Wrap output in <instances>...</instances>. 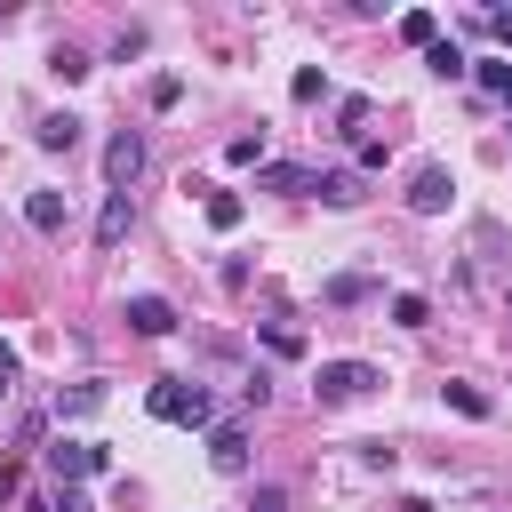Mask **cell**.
<instances>
[{"mask_svg":"<svg viewBox=\"0 0 512 512\" xmlns=\"http://www.w3.org/2000/svg\"><path fill=\"white\" fill-rule=\"evenodd\" d=\"M144 408H152L160 424H192V432H216V400H208L192 376H160V384L144 392Z\"/></svg>","mask_w":512,"mask_h":512,"instance_id":"cell-1","label":"cell"},{"mask_svg":"<svg viewBox=\"0 0 512 512\" xmlns=\"http://www.w3.org/2000/svg\"><path fill=\"white\" fill-rule=\"evenodd\" d=\"M376 384H384V368H368V360H320V368H312V400H320V408L368 400Z\"/></svg>","mask_w":512,"mask_h":512,"instance_id":"cell-2","label":"cell"},{"mask_svg":"<svg viewBox=\"0 0 512 512\" xmlns=\"http://www.w3.org/2000/svg\"><path fill=\"white\" fill-rule=\"evenodd\" d=\"M136 176H144V136H136V128H120V136L104 144V192H128Z\"/></svg>","mask_w":512,"mask_h":512,"instance_id":"cell-3","label":"cell"},{"mask_svg":"<svg viewBox=\"0 0 512 512\" xmlns=\"http://www.w3.org/2000/svg\"><path fill=\"white\" fill-rule=\"evenodd\" d=\"M448 200H456V176H448L440 160H424V168L408 176V208H416V216H440Z\"/></svg>","mask_w":512,"mask_h":512,"instance_id":"cell-4","label":"cell"},{"mask_svg":"<svg viewBox=\"0 0 512 512\" xmlns=\"http://www.w3.org/2000/svg\"><path fill=\"white\" fill-rule=\"evenodd\" d=\"M120 320H128L136 336H168V328H176V304H168V296H128Z\"/></svg>","mask_w":512,"mask_h":512,"instance_id":"cell-5","label":"cell"},{"mask_svg":"<svg viewBox=\"0 0 512 512\" xmlns=\"http://www.w3.org/2000/svg\"><path fill=\"white\" fill-rule=\"evenodd\" d=\"M48 472H56V480H88V472H104V448H88V440H56V448H48Z\"/></svg>","mask_w":512,"mask_h":512,"instance_id":"cell-6","label":"cell"},{"mask_svg":"<svg viewBox=\"0 0 512 512\" xmlns=\"http://www.w3.org/2000/svg\"><path fill=\"white\" fill-rule=\"evenodd\" d=\"M312 200H328V208H360V168H312Z\"/></svg>","mask_w":512,"mask_h":512,"instance_id":"cell-7","label":"cell"},{"mask_svg":"<svg viewBox=\"0 0 512 512\" xmlns=\"http://www.w3.org/2000/svg\"><path fill=\"white\" fill-rule=\"evenodd\" d=\"M128 224H136V208H128V192H104V208H96V248L112 256V248L128 240Z\"/></svg>","mask_w":512,"mask_h":512,"instance_id":"cell-8","label":"cell"},{"mask_svg":"<svg viewBox=\"0 0 512 512\" xmlns=\"http://www.w3.org/2000/svg\"><path fill=\"white\" fill-rule=\"evenodd\" d=\"M24 224H32V232H48V240H56V232H64V224H72V200H64V192H32V200H24Z\"/></svg>","mask_w":512,"mask_h":512,"instance_id":"cell-9","label":"cell"},{"mask_svg":"<svg viewBox=\"0 0 512 512\" xmlns=\"http://www.w3.org/2000/svg\"><path fill=\"white\" fill-rule=\"evenodd\" d=\"M208 464H216V472H248V432H240V424H216V432H208Z\"/></svg>","mask_w":512,"mask_h":512,"instance_id":"cell-10","label":"cell"},{"mask_svg":"<svg viewBox=\"0 0 512 512\" xmlns=\"http://www.w3.org/2000/svg\"><path fill=\"white\" fill-rule=\"evenodd\" d=\"M32 144H40V152H72V144H80V120H72V112H48V120L32 128Z\"/></svg>","mask_w":512,"mask_h":512,"instance_id":"cell-11","label":"cell"},{"mask_svg":"<svg viewBox=\"0 0 512 512\" xmlns=\"http://www.w3.org/2000/svg\"><path fill=\"white\" fill-rule=\"evenodd\" d=\"M256 184H264V192H312V168H296V160H272V168H256Z\"/></svg>","mask_w":512,"mask_h":512,"instance_id":"cell-12","label":"cell"},{"mask_svg":"<svg viewBox=\"0 0 512 512\" xmlns=\"http://www.w3.org/2000/svg\"><path fill=\"white\" fill-rule=\"evenodd\" d=\"M200 216H208L216 232H232V224H240L248 208H240V192H208V184H200Z\"/></svg>","mask_w":512,"mask_h":512,"instance_id":"cell-13","label":"cell"},{"mask_svg":"<svg viewBox=\"0 0 512 512\" xmlns=\"http://www.w3.org/2000/svg\"><path fill=\"white\" fill-rule=\"evenodd\" d=\"M400 40H408V48H432V40H440V16H432V8H408V16H400Z\"/></svg>","mask_w":512,"mask_h":512,"instance_id":"cell-14","label":"cell"},{"mask_svg":"<svg viewBox=\"0 0 512 512\" xmlns=\"http://www.w3.org/2000/svg\"><path fill=\"white\" fill-rule=\"evenodd\" d=\"M48 72H56V80H88L96 64H88V56L72 48V40H56V48H48Z\"/></svg>","mask_w":512,"mask_h":512,"instance_id":"cell-15","label":"cell"},{"mask_svg":"<svg viewBox=\"0 0 512 512\" xmlns=\"http://www.w3.org/2000/svg\"><path fill=\"white\" fill-rule=\"evenodd\" d=\"M336 136L368 144V96H344V104H336Z\"/></svg>","mask_w":512,"mask_h":512,"instance_id":"cell-16","label":"cell"},{"mask_svg":"<svg viewBox=\"0 0 512 512\" xmlns=\"http://www.w3.org/2000/svg\"><path fill=\"white\" fill-rule=\"evenodd\" d=\"M320 296H328V304H368V296H376V280H368V272H344V280H328Z\"/></svg>","mask_w":512,"mask_h":512,"instance_id":"cell-17","label":"cell"},{"mask_svg":"<svg viewBox=\"0 0 512 512\" xmlns=\"http://www.w3.org/2000/svg\"><path fill=\"white\" fill-rule=\"evenodd\" d=\"M104 408V384H72V392H56V416H96Z\"/></svg>","mask_w":512,"mask_h":512,"instance_id":"cell-18","label":"cell"},{"mask_svg":"<svg viewBox=\"0 0 512 512\" xmlns=\"http://www.w3.org/2000/svg\"><path fill=\"white\" fill-rule=\"evenodd\" d=\"M424 64H432L440 80H464V48H456V40H432V48H424Z\"/></svg>","mask_w":512,"mask_h":512,"instance_id":"cell-19","label":"cell"},{"mask_svg":"<svg viewBox=\"0 0 512 512\" xmlns=\"http://www.w3.org/2000/svg\"><path fill=\"white\" fill-rule=\"evenodd\" d=\"M440 400H448L456 416H488V392H480V384H440Z\"/></svg>","mask_w":512,"mask_h":512,"instance_id":"cell-20","label":"cell"},{"mask_svg":"<svg viewBox=\"0 0 512 512\" xmlns=\"http://www.w3.org/2000/svg\"><path fill=\"white\" fill-rule=\"evenodd\" d=\"M288 96H296V104H320V96H328V72H320V64H304V72L288 80Z\"/></svg>","mask_w":512,"mask_h":512,"instance_id":"cell-21","label":"cell"},{"mask_svg":"<svg viewBox=\"0 0 512 512\" xmlns=\"http://www.w3.org/2000/svg\"><path fill=\"white\" fill-rule=\"evenodd\" d=\"M224 160H232V168H256V160H264V128H256V136H232Z\"/></svg>","mask_w":512,"mask_h":512,"instance_id":"cell-22","label":"cell"},{"mask_svg":"<svg viewBox=\"0 0 512 512\" xmlns=\"http://www.w3.org/2000/svg\"><path fill=\"white\" fill-rule=\"evenodd\" d=\"M392 320H400V328H424V320H432V304L408 288V296H392Z\"/></svg>","mask_w":512,"mask_h":512,"instance_id":"cell-23","label":"cell"},{"mask_svg":"<svg viewBox=\"0 0 512 512\" xmlns=\"http://www.w3.org/2000/svg\"><path fill=\"white\" fill-rule=\"evenodd\" d=\"M480 88L504 96V88H512V64H504V56H480Z\"/></svg>","mask_w":512,"mask_h":512,"instance_id":"cell-24","label":"cell"},{"mask_svg":"<svg viewBox=\"0 0 512 512\" xmlns=\"http://www.w3.org/2000/svg\"><path fill=\"white\" fill-rule=\"evenodd\" d=\"M176 96H184V80H176V72H160V80H152V112H168Z\"/></svg>","mask_w":512,"mask_h":512,"instance_id":"cell-25","label":"cell"},{"mask_svg":"<svg viewBox=\"0 0 512 512\" xmlns=\"http://www.w3.org/2000/svg\"><path fill=\"white\" fill-rule=\"evenodd\" d=\"M248 512H288V488H272V480H264V488L248 496Z\"/></svg>","mask_w":512,"mask_h":512,"instance_id":"cell-26","label":"cell"},{"mask_svg":"<svg viewBox=\"0 0 512 512\" xmlns=\"http://www.w3.org/2000/svg\"><path fill=\"white\" fill-rule=\"evenodd\" d=\"M16 488H24V464H0V504H8Z\"/></svg>","mask_w":512,"mask_h":512,"instance_id":"cell-27","label":"cell"},{"mask_svg":"<svg viewBox=\"0 0 512 512\" xmlns=\"http://www.w3.org/2000/svg\"><path fill=\"white\" fill-rule=\"evenodd\" d=\"M488 32H496V40L512 48V8H488Z\"/></svg>","mask_w":512,"mask_h":512,"instance_id":"cell-28","label":"cell"},{"mask_svg":"<svg viewBox=\"0 0 512 512\" xmlns=\"http://www.w3.org/2000/svg\"><path fill=\"white\" fill-rule=\"evenodd\" d=\"M56 512H88V496H80V488H64V496H56Z\"/></svg>","mask_w":512,"mask_h":512,"instance_id":"cell-29","label":"cell"},{"mask_svg":"<svg viewBox=\"0 0 512 512\" xmlns=\"http://www.w3.org/2000/svg\"><path fill=\"white\" fill-rule=\"evenodd\" d=\"M400 512H432V504H424V496H400Z\"/></svg>","mask_w":512,"mask_h":512,"instance_id":"cell-30","label":"cell"},{"mask_svg":"<svg viewBox=\"0 0 512 512\" xmlns=\"http://www.w3.org/2000/svg\"><path fill=\"white\" fill-rule=\"evenodd\" d=\"M504 104H512V88H504Z\"/></svg>","mask_w":512,"mask_h":512,"instance_id":"cell-31","label":"cell"}]
</instances>
